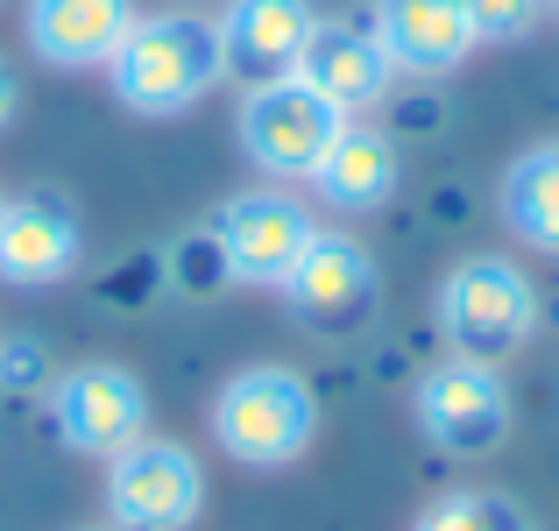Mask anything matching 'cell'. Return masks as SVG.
Instances as JSON below:
<instances>
[{"label": "cell", "instance_id": "cell-5", "mask_svg": "<svg viewBox=\"0 0 559 531\" xmlns=\"http://www.w3.org/2000/svg\"><path fill=\"white\" fill-rule=\"evenodd\" d=\"M205 510V468L178 439H150L121 447L107 461V518L114 531H185Z\"/></svg>", "mask_w": 559, "mask_h": 531}, {"label": "cell", "instance_id": "cell-2", "mask_svg": "<svg viewBox=\"0 0 559 531\" xmlns=\"http://www.w3.org/2000/svg\"><path fill=\"white\" fill-rule=\"evenodd\" d=\"M213 433H219V453H234L241 468H290L319 433V397L298 368L255 362L219 382Z\"/></svg>", "mask_w": 559, "mask_h": 531}, {"label": "cell", "instance_id": "cell-1", "mask_svg": "<svg viewBox=\"0 0 559 531\" xmlns=\"http://www.w3.org/2000/svg\"><path fill=\"white\" fill-rule=\"evenodd\" d=\"M107 79H114V93H121L128 114H150V121L191 114L227 79V64H219V28L205 22V14H135V28L121 36Z\"/></svg>", "mask_w": 559, "mask_h": 531}, {"label": "cell", "instance_id": "cell-7", "mask_svg": "<svg viewBox=\"0 0 559 531\" xmlns=\"http://www.w3.org/2000/svg\"><path fill=\"white\" fill-rule=\"evenodd\" d=\"M50 418L64 433V447L114 461L121 447H135L150 433V390L121 362H85V368L50 382Z\"/></svg>", "mask_w": 559, "mask_h": 531}, {"label": "cell", "instance_id": "cell-3", "mask_svg": "<svg viewBox=\"0 0 559 531\" xmlns=\"http://www.w3.org/2000/svg\"><path fill=\"white\" fill-rule=\"evenodd\" d=\"M538 327V291L518 262L503 256H467L461 270H447L439 284V333L461 362H503L532 341Z\"/></svg>", "mask_w": 559, "mask_h": 531}, {"label": "cell", "instance_id": "cell-14", "mask_svg": "<svg viewBox=\"0 0 559 531\" xmlns=\"http://www.w3.org/2000/svg\"><path fill=\"white\" fill-rule=\"evenodd\" d=\"M290 79H305L319 99H333L341 114H355V107H376V99L390 93V57H382V43L369 36V28L319 22Z\"/></svg>", "mask_w": 559, "mask_h": 531}, {"label": "cell", "instance_id": "cell-18", "mask_svg": "<svg viewBox=\"0 0 559 531\" xmlns=\"http://www.w3.org/2000/svg\"><path fill=\"white\" fill-rule=\"evenodd\" d=\"M164 284H170V291H185V298H213L219 284H234V270H227V256H219L213 227L178 234V241H170V270H164Z\"/></svg>", "mask_w": 559, "mask_h": 531}, {"label": "cell", "instance_id": "cell-4", "mask_svg": "<svg viewBox=\"0 0 559 531\" xmlns=\"http://www.w3.org/2000/svg\"><path fill=\"white\" fill-rule=\"evenodd\" d=\"M341 128H347V114L333 107V99H319L305 79L248 85V99H241V150H248V164L262 177H276V185L312 177Z\"/></svg>", "mask_w": 559, "mask_h": 531}, {"label": "cell", "instance_id": "cell-15", "mask_svg": "<svg viewBox=\"0 0 559 531\" xmlns=\"http://www.w3.org/2000/svg\"><path fill=\"white\" fill-rule=\"evenodd\" d=\"M312 185H319V199L341 205V213H369V205H382L396 191V142L382 135V128L347 121L341 135H333V150L319 156Z\"/></svg>", "mask_w": 559, "mask_h": 531}, {"label": "cell", "instance_id": "cell-9", "mask_svg": "<svg viewBox=\"0 0 559 531\" xmlns=\"http://www.w3.org/2000/svg\"><path fill=\"white\" fill-rule=\"evenodd\" d=\"M213 241L227 256L234 284H284V270L298 262V248L312 241V213H305L290 191L262 185V191H234L213 213Z\"/></svg>", "mask_w": 559, "mask_h": 531}, {"label": "cell", "instance_id": "cell-16", "mask_svg": "<svg viewBox=\"0 0 559 531\" xmlns=\"http://www.w3.org/2000/svg\"><path fill=\"white\" fill-rule=\"evenodd\" d=\"M503 220L518 241L559 256V142H538L503 170Z\"/></svg>", "mask_w": 559, "mask_h": 531}, {"label": "cell", "instance_id": "cell-19", "mask_svg": "<svg viewBox=\"0 0 559 531\" xmlns=\"http://www.w3.org/2000/svg\"><path fill=\"white\" fill-rule=\"evenodd\" d=\"M453 8H461V22H467L475 43H510L546 14V0H453Z\"/></svg>", "mask_w": 559, "mask_h": 531}, {"label": "cell", "instance_id": "cell-12", "mask_svg": "<svg viewBox=\"0 0 559 531\" xmlns=\"http://www.w3.org/2000/svg\"><path fill=\"white\" fill-rule=\"evenodd\" d=\"M128 28H135V0H28V50L50 71L114 64Z\"/></svg>", "mask_w": 559, "mask_h": 531}, {"label": "cell", "instance_id": "cell-13", "mask_svg": "<svg viewBox=\"0 0 559 531\" xmlns=\"http://www.w3.org/2000/svg\"><path fill=\"white\" fill-rule=\"evenodd\" d=\"M369 36L382 43L390 71H411V79H447L475 50V36H467L453 0H376Z\"/></svg>", "mask_w": 559, "mask_h": 531}, {"label": "cell", "instance_id": "cell-10", "mask_svg": "<svg viewBox=\"0 0 559 531\" xmlns=\"http://www.w3.org/2000/svg\"><path fill=\"white\" fill-rule=\"evenodd\" d=\"M219 64L227 79L241 85H270V79H290L319 28V8L312 0H227L219 8Z\"/></svg>", "mask_w": 559, "mask_h": 531}, {"label": "cell", "instance_id": "cell-20", "mask_svg": "<svg viewBox=\"0 0 559 531\" xmlns=\"http://www.w3.org/2000/svg\"><path fill=\"white\" fill-rule=\"evenodd\" d=\"M14 107H22V85H14V71H8V57H0V128L14 121Z\"/></svg>", "mask_w": 559, "mask_h": 531}, {"label": "cell", "instance_id": "cell-11", "mask_svg": "<svg viewBox=\"0 0 559 531\" xmlns=\"http://www.w3.org/2000/svg\"><path fill=\"white\" fill-rule=\"evenodd\" d=\"M85 256V227L57 191H22L0 199V284H64Z\"/></svg>", "mask_w": 559, "mask_h": 531}, {"label": "cell", "instance_id": "cell-8", "mask_svg": "<svg viewBox=\"0 0 559 531\" xmlns=\"http://www.w3.org/2000/svg\"><path fill=\"white\" fill-rule=\"evenodd\" d=\"M290 298V312L312 319L319 333H355L361 319L376 312V256L355 241V234H319L298 248V262L276 284Z\"/></svg>", "mask_w": 559, "mask_h": 531}, {"label": "cell", "instance_id": "cell-6", "mask_svg": "<svg viewBox=\"0 0 559 531\" xmlns=\"http://www.w3.org/2000/svg\"><path fill=\"white\" fill-rule=\"evenodd\" d=\"M418 433L453 461H481L510 433V390L489 362H439L418 382Z\"/></svg>", "mask_w": 559, "mask_h": 531}, {"label": "cell", "instance_id": "cell-17", "mask_svg": "<svg viewBox=\"0 0 559 531\" xmlns=\"http://www.w3.org/2000/svg\"><path fill=\"white\" fill-rule=\"evenodd\" d=\"M411 531H532V518L496 489H453V496H439Z\"/></svg>", "mask_w": 559, "mask_h": 531}]
</instances>
